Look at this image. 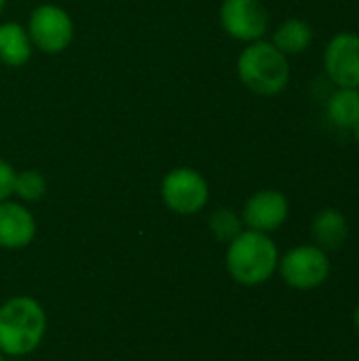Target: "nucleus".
I'll return each instance as SVG.
<instances>
[{
  "instance_id": "f257e3e1",
  "label": "nucleus",
  "mask_w": 359,
  "mask_h": 361,
  "mask_svg": "<svg viewBox=\"0 0 359 361\" xmlns=\"http://www.w3.org/2000/svg\"><path fill=\"white\" fill-rule=\"evenodd\" d=\"M47 332V313L32 296H13L0 307V353L23 357L36 351Z\"/></svg>"
},
{
  "instance_id": "412c9836",
  "label": "nucleus",
  "mask_w": 359,
  "mask_h": 361,
  "mask_svg": "<svg viewBox=\"0 0 359 361\" xmlns=\"http://www.w3.org/2000/svg\"><path fill=\"white\" fill-rule=\"evenodd\" d=\"M0 361H4V360H2V353H0Z\"/></svg>"
},
{
  "instance_id": "aec40b11",
  "label": "nucleus",
  "mask_w": 359,
  "mask_h": 361,
  "mask_svg": "<svg viewBox=\"0 0 359 361\" xmlns=\"http://www.w3.org/2000/svg\"><path fill=\"white\" fill-rule=\"evenodd\" d=\"M4 6H6V0H0V15H2V11H4Z\"/></svg>"
},
{
  "instance_id": "f8f14e48",
  "label": "nucleus",
  "mask_w": 359,
  "mask_h": 361,
  "mask_svg": "<svg viewBox=\"0 0 359 361\" xmlns=\"http://www.w3.org/2000/svg\"><path fill=\"white\" fill-rule=\"evenodd\" d=\"M34 44L21 23L6 21L0 25V61L11 68H21L30 61Z\"/></svg>"
},
{
  "instance_id": "423d86ee",
  "label": "nucleus",
  "mask_w": 359,
  "mask_h": 361,
  "mask_svg": "<svg viewBox=\"0 0 359 361\" xmlns=\"http://www.w3.org/2000/svg\"><path fill=\"white\" fill-rule=\"evenodd\" d=\"M28 34L32 44L47 53L55 55L70 47L74 38V21L70 13L57 4H40L30 13Z\"/></svg>"
},
{
  "instance_id": "6e6552de",
  "label": "nucleus",
  "mask_w": 359,
  "mask_h": 361,
  "mask_svg": "<svg viewBox=\"0 0 359 361\" xmlns=\"http://www.w3.org/2000/svg\"><path fill=\"white\" fill-rule=\"evenodd\" d=\"M324 72L334 87H359V34L339 32L324 49Z\"/></svg>"
},
{
  "instance_id": "dca6fc26",
  "label": "nucleus",
  "mask_w": 359,
  "mask_h": 361,
  "mask_svg": "<svg viewBox=\"0 0 359 361\" xmlns=\"http://www.w3.org/2000/svg\"><path fill=\"white\" fill-rule=\"evenodd\" d=\"M47 192V180L36 169H25L15 176V188L13 195H17L21 201H40Z\"/></svg>"
},
{
  "instance_id": "6ab92c4d",
  "label": "nucleus",
  "mask_w": 359,
  "mask_h": 361,
  "mask_svg": "<svg viewBox=\"0 0 359 361\" xmlns=\"http://www.w3.org/2000/svg\"><path fill=\"white\" fill-rule=\"evenodd\" d=\"M353 135H355V142L359 144V121H358V125L353 127Z\"/></svg>"
},
{
  "instance_id": "a211bd4d",
  "label": "nucleus",
  "mask_w": 359,
  "mask_h": 361,
  "mask_svg": "<svg viewBox=\"0 0 359 361\" xmlns=\"http://www.w3.org/2000/svg\"><path fill=\"white\" fill-rule=\"evenodd\" d=\"M353 324H355V330H358L359 334V305L358 309H355V313H353Z\"/></svg>"
},
{
  "instance_id": "9d476101",
  "label": "nucleus",
  "mask_w": 359,
  "mask_h": 361,
  "mask_svg": "<svg viewBox=\"0 0 359 361\" xmlns=\"http://www.w3.org/2000/svg\"><path fill=\"white\" fill-rule=\"evenodd\" d=\"M36 237V220L32 212L17 201L0 203V247L21 250Z\"/></svg>"
},
{
  "instance_id": "f03ea898",
  "label": "nucleus",
  "mask_w": 359,
  "mask_h": 361,
  "mask_svg": "<svg viewBox=\"0 0 359 361\" xmlns=\"http://www.w3.org/2000/svg\"><path fill=\"white\" fill-rule=\"evenodd\" d=\"M226 271L229 275L245 288H256L267 283L279 264L277 243L267 233L243 228L226 247Z\"/></svg>"
},
{
  "instance_id": "9b49d317",
  "label": "nucleus",
  "mask_w": 359,
  "mask_h": 361,
  "mask_svg": "<svg viewBox=\"0 0 359 361\" xmlns=\"http://www.w3.org/2000/svg\"><path fill=\"white\" fill-rule=\"evenodd\" d=\"M351 228L347 216L336 207H324L320 209L311 220V237L317 247H322L328 254L341 252L349 241Z\"/></svg>"
},
{
  "instance_id": "ddd939ff",
  "label": "nucleus",
  "mask_w": 359,
  "mask_h": 361,
  "mask_svg": "<svg viewBox=\"0 0 359 361\" xmlns=\"http://www.w3.org/2000/svg\"><path fill=\"white\" fill-rule=\"evenodd\" d=\"M313 36H315V32H313L309 21L298 19V17H290L275 27L271 42L286 57H294V55L305 53L313 44Z\"/></svg>"
},
{
  "instance_id": "20e7f679",
  "label": "nucleus",
  "mask_w": 359,
  "mask_h": 361,
  "mask_svg": "<svg viewBox=\"0 0 359 361\" xmlns=\"http://www.w3.org/2000/svg\"><path fill=\"white\" fill-rule=\"evenodd\" d=\"M277 273L281 275L284 283L294 290L300 292L317 290L330 279L332 273L330 254L317 247L315 243L296 245L288 250L284 256H279Z\"/></svg>"
},
{
  "instance_id": "0eeeda50",
  "label": "nucleus",
  "mask_w": 359,
  "mask_h": 361,
  "mask_svg": "<svg viewBox=\"0 0 359 361\" xmlns=\"http://www.w3.org/2000/svg\"><path fill=\"white\" fill-rule=\"evenodd\" d=\"M269 8L262 0H222L220 25L222 30L239 42L262 40L269 32Z\"/></svg>"
},
{
  "instance_id": "f3484780",
  "label": "nucleus",
  "mask_w": 359,
  "mask_h": 361,
  "mask_svg": "<svg viewBox=\"0 0 359 361\" xmlns=\"http://www.w3.org/2000/svg\"><path fill=\"white\" fill-rule=\"evenodd\" d=\"M15 176H17V171L13 169V165L0 159V203L13 197Z\"/></svg>"
},
{
  "instance_id": "2eb2a0df",
  "label": "nucleus",
  "mask_w": 359,
  "mask_h": 361,
  "mask_svg": "<svg viewBox=\"0 0 359 361\" xmlns=\"http://www.w3.org/2000/svg\"><path fill=\"white\" fill-rule=\"evenodd\" d=\"M209 231L218 241L231 243L241 231H243V220L241 214H237L231 207H218L209 216Z\"/></svg>"
},
{
  "instance_id": "1a4fd4ad",
  "label": "nucleus",
  "mask_w": 359,
  "mask_h": 361,
  "mask_svg": "<svg viewBox=\"0 0 359 361\" xmlns=\"http://www.w3.org/2000/svg\"><path fill=\"white\" fill-rule=\"evenodd\" d=\"M290 216V201L281 190L275 188H262L256 190L241 209L243 226L258 233H275L279 231Z\"/></svg>"
},
{
  "instance_id": "4468645a",
  "label": "nucleus",
  "mask_w": 359,
  "mask_h": 361,
  "mask_svg": "<svg viewBox=\"0 0 359 361\" xmlns=\"http://www.w3.org/2000/svg\"><path fill=\"white\" fill-rule=\"evenodd\" d=\"M326 118L336 129H349L359 121V87H336L326 102Z\"/></svg>"
},
{
  "instance_id": "7ed1b4c3",
  "label": "nucleus",
  "mask_w": 359,
  "mask_h": 361,
  "mask_svg": "<svg viewBox=\"0 0 359 361\" xmlns=\"http://www.w3.org/2000/svg\"><path fill=\"white\" fill-rule=\"evenodd\" d=\"M237 76L245 89L256 95H277L290 82V57H286L271 40L245 44L237 57Z\"/></svg>"
},
{
  "instance_id": "39448f33",
  "label": "nucleus",
  "mask_w": 359,
  "mask_h": 361,
  "mask_svg": "<svg viewBox=\"0 0 359 361\" xmlns=\"http://www.w3.org/2000/svg\"><path fill=\"white\" fill-rule=\"evenodd\" d=\"M161 199L167 209L180 216H195L209 201V184L193 167H176L161 182Z\"/></svg>"
}]
</instances>
